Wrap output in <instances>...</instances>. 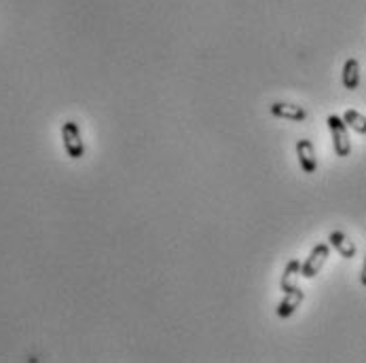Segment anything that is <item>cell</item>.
Returning a JSON list of instances; mask_svg holds the SVG:
<instances>
[{
  "label": "cell",
  "instance_id": "11",
  "mask_svg": "<svg viewBox=\"0 0 366 363\" xmlns=\"http://www.w3.org/2000/svg\"><path fill=\"white\" fill-rule=\"evenodd\" d=\"M360 283L366 288V256H365V264H362V273H360Z\"/></svg>",
  "mask_w": 366,
  "mask_h": 363
},
{
  "label": "cell",
  "instance_id": "5",
  "mask_svg": "<svg viewBox=\"0 0 366 363\" xmlns=\"http://www.w3.org/2000/svg\"><path fill=\"white\" fill-rule=\"evenodd\" d=\"M297 156H299V165H301L303 173H316L318 156H316V148L309 140H299L297 142Z\"/></svg>",
  "mask_w": 366,
  "mask_h": 363
},
{
  "label": "cell",
  "instance_id": "3",
  "mask_svg": "<svg viewBox=\"0 0 366 363\" xmlns=\"http://www.w3.org/2000/svg\"><path fill=\"white\" fill-rule=\"evenodd\" d=\"M329 256H331V245H329V243H318V245L312 250L309 258L303 262L301 275H303L305 279H314V277L322 271V266L326 264Z\"/></svg>",
  "mask_w": 366,
  "mask_h": 363
},
{
  "label": "cell",
  "instance_id": "10",
  "mask_svg": "<svg viewBox=\"0 0 366 363\" xmlns=\"http://www.w3.org/2000/svg\"><path fill=\"white\" fill-rule=\"evenodd\" d=\"M343 121H346V125H348L350 129H354L356 133L366 135V116L365 114H360L358 110H348V112L343 114Z\"/></svg>",
  "mask_w": 366,
  "mask_h": 363
},
{
  "label": "cell",
  "instance_id": "6",
  "mask_svg": "<svg viewBox=\"0 0 366 363\" xmlns=\"http://www.w3.org/2000/svg\"><path fill=\"white\" fill-rule=\"evenodd\" d=\"M305 300V292L301 288H295L290 292L284 294L282 302L278 304V317L280 319H288L297 313V309L301 307V302Z\"/></svg>",
  "mask_w": 366,
  "mask_h": 363
},
{
  "label": "cell",
  "instance_id": "2",
  "mask_svg": "<svg viewBox=\"0 0 366 363\" xmlns=\"http://www.w3.org/2000/svg\"><path fill=\"white\" fill-rule=\"evenodd\" d=\"M61 140H64V148L66 154L70 159H83L85 156V142L81 137V127L74 121H66L61 125Z\"/></svg>",
  "mask_w": 366,
  "mask_h": 363
},
{
  "label": "cell",
  "instance_id": "7",
  "mask_svg": "<svg viewBox=\"0 0 366 363\" xmlns=\"http://www.w3.org/2000/svg\"><path fill=\"white\" fill-rule=\"evenodd\" d=\"M329 243H331V247H335V250H337V254H339L341 258H346V260L356 258V252H358V250H356L354 241H350V237H348L346 233H341V230L331 233Z\"/></svg>",
  "mask_w": 366,
  "mask_h": 363
},
{
  "label": "cell",
  "instance_id": "4",
  "mask_svg": "<svg viewBox=\"0 0 366 363\" xmlns=\"http://www.w3.org/2000/svg\"><path fill=\"white\" fill-rule=\"evenodd\" d=\"M269 112L278 118H286L293 123H303L307 118V110L297 104H286V101H276L269 106Z\"/></svg>",
  "mask_w": 366,
  "mask_h": 363
},
{
  "label": "cell",
  "instance_id": "8",
  "mask_svg": "<svg viewBox=\"0 0 366 363\" xmlns=\"http://www.w3.org/2000/svg\"><path fill=\"white\" fill-rule=\"evenodd\" d=\"M343 87L348 91H356L360 87V61L356 57H350L343 63V74H341Z\"/></svg>",
  "mask_w": 366,
  "mask_h": 363
},
{
  "label": "cell",
  "instance_id": "9",
  "mask_svg": "<svg viewBox=\"0 0 366 363\" xmlns=\"http://www.w3.org/2000/svg\"><path fill=\"white\" fill-rule=\"evenodd\" d=\"M301 269H303L301 260H290V262L286 264L284 275H282V281H280V288H282L284 294L290 292V290H295V288H299V279L303 277V275H301Z\"/></svg>",
  "mask_w": 366,
  "mask_h": 363
},
{
  "label": "cell",
  "instance_id": "1",
  "mask_svg": "<svg viewBox=\"0 0 366 363\" xmlns=\"http://www.w3.org/2000/svg\"><path fill=\"white\" fill-rule=\"evenodd\" d=\"M326 123H329V129H331V135H333V146H335L337 156H343V159L350 156L352 154V140H350L346 121L339 118L337 114H331Z\"/></svg>",
  "mask_w": 366,
  "mask_h": 363
}]
</instances>
